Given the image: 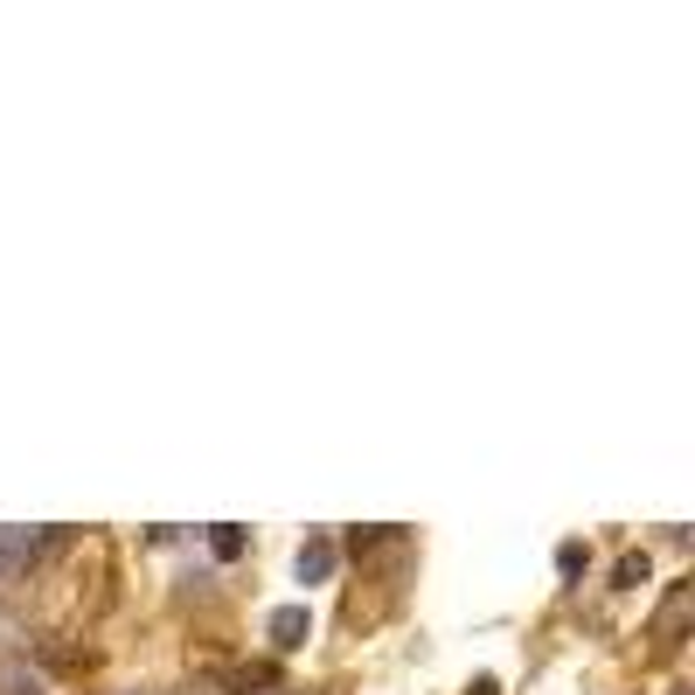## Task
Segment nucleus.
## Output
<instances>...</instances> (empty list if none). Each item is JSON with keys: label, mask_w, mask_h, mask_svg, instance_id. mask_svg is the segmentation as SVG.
Returning a JSON list of instances; mask_svg holds the SVG:
<instances>
[{"label": "nucleus", "mask_w": 695, "mask_h": 695, "mask_svg": "<svg viewBox=\"0 0 695 695\" xmlns=\"http://www.w3.org/2000/svg\"><path fill=\"white\" fill-rule=\"evenodd\" d=\"M334 563H341L334 535H306L299 556H293V578H299V584H327V578H334Z\"/></svg>", "instance_id": "2"}, {"label": "nucleus", "mask_w": 695, "mask_h": 695, "mask_svg": "<svg viewBox=\"0 0 695 695\" xmlns=\"http://www.w3.org/2000/svg\"><path fill=\"white\" fill-rule=\"evenodd\" d=\"M265 633H272V647H278V654H299L306 640H314V612H306V605H278Z\"/></svg>", "instance_id": "4"}, {"label": "nucleus", "mask_w": 695, "mask_h": 695, "mask_svg": "<svg viewBox=\"0 0 695 695\" xmlns=\"http://www.w3.org/2000/svg\"><path fill=\"white\" fill-rule=\"evenodd\" d=\"M584 563H591L584 543H563V550H556V571H563V578H584Z\"/></svg>", "instance_id": "8"}, {"label": "nucleus", "mask_w": 695, "mask_h": 695, "mask_svg": "<svg viewBox=\"0 0 695 695\" xmlns=\"http://www.w3.org/2000/svg\"><path fill=\"white\" fill-rule=\"evenodd\" d=\"M682 626H688V578L667 591L661 612H654V633H661V640H682Z\"/></svg>", "instance_id": "5"}, {"label": "nucleus", "mask_w": 695, "mask_h": 695, "mask_svg": "<svg viewBox=\"0 0 695 695\" xmlns=\"http://www.w3.org/2000/svg\"><path fill=\"white\" fill-rule=\"evenodd\" d=\"M42 550H63V529H42V535H29V529H0V578L21 571V563H35Z\"/></svg>", "instance_id": "1"}, {"label": "nucleus", "mask_w": 695, "mask_h": 695, "mask_svg": "<svg viewBox=\"0 0 695 695\" xmlns=\"http://www.w3.org/2000/svg\"><path fill=\"white\" fill-rule=\"evenodd\" d=\"M209 550H216L223 563H237V556H244V529H237V522H216V529H209Z\"/></svg>", "instance_id": "7"}, {"label": "nucleus", "mask_w": 695, "mask_h": 695, "mask_svg": "<svg viewBox=\"0 0 695 695\" xmlns=\"http://www.w3.org/2000/svg\"><path fill=\"white\" fill-rule=\"evenodd\" d=\"M467 695H501V688H494V675H480V682H473Z\"/></svg>", "instance_id": "9"}, {"label": "nucleus", "mask_w": 695, "mask_h": 695, "mask_svg": "<svg viewBox=\"0 0 695 695\" xmlns=\"http://www.w3.org/2000/svg\"><path fill=\"white\" fill-rule=\"evenodd\" d=\"M647 571H654L647 550H626L620 563H612V584H620V591H640V584H647Z\"/></svg>", "instance_id": "6"}, {"label": "nucleus", "mask_w": 695, "mask_h": 695, "mask_svg": "<svg viewBox=\"0 0 695 695\" xmlns=\"http://www.w3.org/2000/svg\"><path fill=\"white\" fill-rule=\"evenodd\" d=\"M216 682L229 695H265V688H278V661H229V667H216Z\"/></svg>", "instance_id": "3"}, {"label": "nucleus", "mask_w": 695, "mask_h": 695, "mask_svg": "<svg viewBox=\"0 0 695 695\" xmlns=\"http://www.w3.org/2000/svg\"><path fill=\"white\" fill-rule=\"evenodd\" d=\"M675 695H688V688H675Z\"/></svg>", "instance_id": "10"}]
</instances>
